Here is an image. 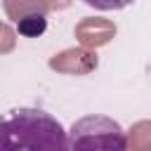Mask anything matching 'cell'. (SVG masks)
<instances>
[{
	"label": "cell",
	"instance_id": "6da1fadb",
	"mask_svg": "<svg viewBox=\"0 0 151 151\" xmlns=\"http://www.w3.org/2000/svg\"><path fill=\"white\" fill-rule=\"evenodd\" d=\"M0 151H68V132L42 109H9L0 113Z\"/></svg>",
	"mask_w": 151,
	"mask_h": 151
},
{
	"label": "cell",
	"instance_id": "277c9868",
	"mask_svg": "<svg viewBox=\"0 0 151 151\" xmlns=\"http://www.w3.org/2000/svg\"><path fill=\"white\" fill-rule=\"evenodd\" d=\"M116 35V26L106 19H83L78 26H76V38L83 42V47H99V45H106L111 38Z\"/></svg>",
	"mask_w": 151,
	"mask_h": 151
},
{
	"label": "cell",
	"instance_id": "7a4b0ae2",
	"mask_svg": "<svg viewBox=\"0 0 151 151\" xmlns=\"http://www.w3.org/2000/svg\"><path fill=\"white\" fill-rule=\"evenodd\" d=\"M68 151H127V134L109 116H83L68 130Z\"/></svg>",
	"mask_w": 151,
	"mask_h": 151
},
{
	"label": "cell",
	"instance_id": "52a82bcc",
	"mask_svg": "<svg viewBox=\"0 0 151 151\" xmlns=\"http://www.w3.org/2000/svg\"><path fill=\"white\" fill-rule=\"evenodd\" d=\"M47 28V19L45 14L40 12H33V14H24L19 21H17V33L24 35V38H40Z\"/></svg>",
	"mask_w": 151,
	"mask_h": 151
},
{
	"label": "cell",
	"instance_id": "3957f363",
	"mask_svg": "<svg viewBox=\"0 0 151 151\" xmlns=\"http://www.w3.org/2000/svg\"><path fill=\"white\" fill-rule=\"evenodd\" d=\"M50 68L61 71V73H90L97 68V54L90 52L87 47H73V50H64L59 54H54L50 59Z\"/></svg>",
	"mask_w": 151,
	"mask_h": 151
},
{
	"label": "cell",
	"instance_id": "8992f818",
	"mask_svg": "<svg viewBox=\"0 0 151 151\" xmlns=\"http://www.w3.org/2000/svg\"><path fill=\"white\" fill-rule=\"evenodd\" d=\"M127 146L132 151H151V120H139L130 127Z\"/></svg>",
	"mask_w": 151,
	"mask_h": 151
},
{
	"label": "cell",
	"instance_id": "5b68a950",
	"mask_svg": "<svg viewBox=\"0 0 151 151\" xmlns=\"http://www.w3.org/2000/svg\"><path fill=\"white\" fill-rule=\"evenodd\" d=\"M5 12L12 21H19L24 14H33V12H40L45 14L47 9H52L50 0H5Z\"/></svg>",
	"mask_w": 151,
	"mask_h": 151
},
{
	"label": "cell",
	"instance_id": "ba28073f",
	"mask_svg": "<svg viewBox=\"0 0 151 151\" xmlns=\"http://www.w3.org/2000/svg\"><path fill=\"white\" fill-rule=\"evenodd\" d=\"M83 2L90 5V7H94V9L106 12V9H123V7L132 5L134 0H83Z\"/></svg>",
	"mask_w": 151,
	"mask_h": 151
},
{
	"label": "cell",
	"instance_id": "9c48e42d",
	"mask_svg": "<svg viewBox=\"0 0 151 151\" xmlns=\"http://www.w3.org/2000/svg\"><path fill=\"white\" fill-rule=\"evenodd\" d=\"M14 31L7 24H0V52H9L14 47Z\"/></svg>",
	"mask_w": 151,
	"mask_h": 151
}]
</instances>
